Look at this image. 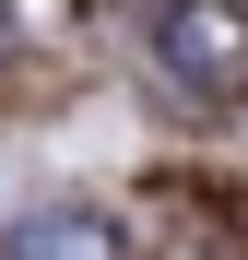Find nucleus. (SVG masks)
Returning a JSON list of instances; mask_svg holds the SVG:
<instances>
[{
    "mask_svg": "<svg viewBox=\"0 0 248 260\" xmlns=\"http://www.w3.org/2000/svg\"><path fill=\"white\" fill-rule=\"evenodd\" d=\"M0 24H12V0H0Z\"/></svg>",
    "mask_w": 248,
    "mask_h": 260,
    "instance_id": "3",
    "label": "nucleus"
},
{
    "mask_svg": "<svg viewBox=\"0 0 248 260\" xmlns=\"http://www.w3.org/2000/svg\"><path fill=\"white\" fill-rule=\"evenodd\" d=\"M154 48L165 71H178V95H248V12L236 0H165V24H154Z\"/></svg>",
    "mask_w": 248,
    "mask_h": 260,
    "instance_id": "1",
    "label": "nucleus"
},
{
    "mask_svg": "<svg viewBox=\"0 0 248 260\" xmlns=\"http://www.w3.org/2000/svg\"><path fill=\"white\" fill-rule=\"evenodd\" d=\"M0 260H130V248H118L107 213H24V225L0 237Z\"/></svg>",
    "mask_w": 248,
    "mask_h": 260,
    "instance_id": "2",
    "label": "nucleus"
}]
</instances>
